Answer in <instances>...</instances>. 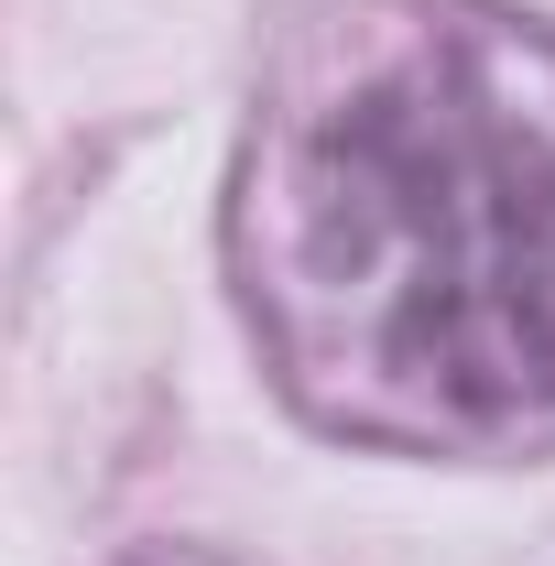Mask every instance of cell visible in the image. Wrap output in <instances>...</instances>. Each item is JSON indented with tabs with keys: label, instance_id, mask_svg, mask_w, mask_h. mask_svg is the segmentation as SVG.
<instances>
[{
	"label": "cell",
	"instance_id": "2",
	"mask_svg": "<svg viewBox=\"0 0 555 566\" xmlns=\"http://www.w3.org/2000/svg\"><path fill=\"white\" fill-rule=\"evenodd\" d=\"M164 566H197V556H164Z\"/></svg>",
	"mask_w": 555,
	"mask_h": 566
},
{
	"label": "cell",
	"instance_id": "1",
	"mask_svg": "<svg viewBox=\"0 0 555 566\" xmlns=\"http://www.w3.org/2000/svg\"><path fill=\"white\" fill-rule=\"evenodd\" d=\"M240 294L294 403L370 447L555 436V22L359 0L273 76Z\"/></svg>",
	"mask_w": 555,
	"mask_h": 566
}]
</instances>
